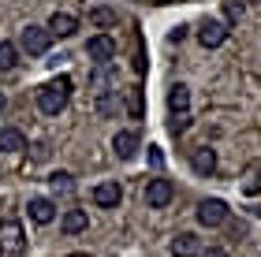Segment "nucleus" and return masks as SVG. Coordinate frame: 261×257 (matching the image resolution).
I'll return each instance as SVG.
<instances>
[{"label": "nucleus", "mask_w": 261, "mask_h": 257, "mask_svg": "<svg viewBox=\"0 0 261 257\" xmlns=\"http://www.w3.org/2000/svg\"><path fill=\"white\" fill-rule=\"evenodd\" d=\"M60 227L67 231V235H79V231H86V227H90V216L82 213V209H67L64 220H60Z\"/></svg>", "instance_id": "nucleus-15"}, {"label": "nucleus", "mask_w": 261, "mask_h": 257, "mask_svg": "<svg viewBox=\"0 0 261 257\" xmlns=\"http://www.w3.org/2000/svg\"><path fill=\"white\" fill-rule=\"evenodd\" d=\"M67 97H71V78L60 75V78H53V82H45L38 90V108L45 116H60L64 104H67Z\"/></svg>", "instance_id": "nucleus-1"}, {"label": "nucleus", "mask_w": 261, "mask_h": 257, "mask_svg": "<svg viewBox=\"0 0 261 257\" xmlns=\"http://www.w3.org/2000/svg\"><path fill=\"white\" fill-rule=\"evenodd\" d=\"M27 149V134L15 127H0V153H22Z\"/></svg>", "instance_id": "nucleus-14"}, {"label": "nucleus", "mask_w": 261, "mask_h": 257, "mask_svg": "<svg viewBox=\"0 0 261 257\" xmlns=\"http://www.w3.org/2000/svg\"><path fill=\"white\" fill-rule=\"evenodd\" d=\"M19 64V49L11 41H0V71H15Z\"/></svg>", "instance_id": "nucleus-20"}, {"label": "nucleus", "mask_w": 261, "mask_h": 257, "mask_svg": "<svg viewBox=\"0 0 261 257\" xmlns=\"http://www.w3.org/2000/svg\"><path fill=\"white\" fill-rule=\"evenodd\" d=\"M187 127H191V112H187V116H172V123H168V131H172V134H183V131H187Z\"/></svg>", "instance_id": "nucleus-24"}, {"label": "nucleus", "mask_w": 261, "mask_h": 257, "mask_svg": "<svg viewBox=\"0 0 261 257\" xmlns=\"http://www.w3.org/2000/svg\"><path fill=\"white\" fill-rule=\"evenodd\" d=\"M224 19H228V22L243 19V4H239V0H228V4H224Z\"/></svg>", "instance_id": "nucleus-23"}, {"label": "nucleus", "mask_w": 261, "mask_h": 257, "mask_svg": "<svg viewBox=\"0 0 261 257\" xmlns=\"http://www.w3.org/2000/svg\"><path fill=\"white\" fill-rule=\"evenodd\" d=\"M198 41H201V49H220V45L228 41V22L205 19V22L198 26Z\"/></svg>", "instance_id": "nucleus-5"}, {"label": "nucleus", "mask_w": 261, "mask_h": 257, "mask_svg": "<svg viewBox=\"0 0 261 257\" xmlns=\"http://www.w3.org/2000/svg\"><path fill=\"white\" fill-rule=\"evenodd\" d=\"M30 216L38 220V224H53L56 220V205L49 202V197H34L30 202Z\"/></svg>", "instance_id": "nucleus-18"}, {"label": "nucleus", "mask_w": 261, "mask_h": 257, "mask_svg": "<svg viewBox=\"0 0 261 257\" xmlns=\"http://www.w3.org/2000/svg\"><path fill=\"white\" fill-rule=\"evenodd\" d=\"M239 4H261V0H239Z\"/></svg>", "instance_id": "nucleus-29"}, {"label": "nucleus", "mask_w": 261, "mask_h": 257, "mask_svg": "<svg viewBox=\"0 0 261 257\" xmlns=\"http://www.w3.org/2000/svg\"><path fill=\"white\" fill-rule=\"evenodd\" d=\"M27 253V231L19 220H0V257H22Z\"/></svg>", "instance_id": "nucleus-2"}, {"label": "nucleus", "mask_w": 261, "mask_h": 257, "mask_svg": "<svg viewBox=\"0 0 261 257\" xmlns=\"http://www.w3.org/2000/svg\"><path fill=\"white\" fill-rule=\"evenodd\" d=\"M49 186H53V194H71V190H75V179H71L67 172H53Z\"/></svg>", "instance_id": "nucleus-21"}, {"label": "nucleus", "mask_w": 261, "mask_h": 257, "mask_svg": "<svg viewBox=\"0 0 261 257\" xmlns=\"http://www.w3.org/2000/svg\"><path fill=\"white\" fill-rule=\"evenodd\" d=\"M71 257H86V253H71Z\"/></svg>", "instance_id": "nucleus-30"}, {"label": "nucleus", "mask_w": 261, "mask_h": 257, "mask_svg": "<svg viewBox=\"0 0 261 257\" xmlns=\"http://www.w3.org/2000/svg\"><path fill=\"white\" fill-rule=\"evenodd\" d=\"M112 149H116V157H120V160H130L138 153V131H120L112 138Z\"/></svg>", "instance_id": "nucleus-13"}, {"label": "nucleus", "mask_w": 261, "mask_h": 257, "mask_svg": "<svg viewBox=\"0 0 261 257\" xmlns=\"http://www.w3.org/2000/svg\"><path fill=\"white\" fill-rule=\"evenodd\" d=\"M168 250H172V257H198L201 253V239L194 231H179V235L168 242Z\"/></svg>", "instance_id": "nucleus-8"}, {"label": "nucleus", "mask_w": 261, "mask_h": 257, "mask_svg": "<svg viewBox=\"0 0 261 257\" xmlns=\"http://www.w3.org/2000/svg\"><path fill=\"white\" fill-rule=\"evenodd\" d=\"M86 56H90V60L93 64H112V56H116V41L109 38V34H97V38H90L86 41Z\"/></svg>", "instance_id": "nucleus-7"}, {"label": "nucleus", "mask_w": 261, "mask_h": 257, "mask_svg": "<svg viewBox=\"0 0 261 257\" xmlns=\"http://www.w3.org/2000/svg\"><path fill=\"white\" fill-rule=\"evenodd\" d=\"M116 22H120V11H112V8H90V26H97V30H112Z\"/></svg>", "instance_id": "nucleus-17"}, {"label": "nucleus", "mask_w": 261, "mask_h": 257, "mask_svg": "<svg viewBox=\"0 0 261 257\" xmlns=\"http://www.w3.org/2000/svg\"><path fill=\"white\" fill-rule=\"evenodd\" d=\"M168 108H172V116H187L191 112V86L187 82H175L168 90Z\"/></svg>", "instance_id": "nucleus-12"}, {"label": "nucleus", "mask_w": 261, "mask_h": 257, "mask_svg": "<svg viewBox=\"0 0 261 257\" xmlns=\"http://www.w3.org/2000/svg\"><path fill=\"white\" fill-rule=\"evenodd\" d=\"M45 30H49L53 38H71V34L79 30V19L71 15V11H56V15L49 19V26H45Z\"/></svg>", "instance_id": "nucleus-11"}, {"label": "nucleus", "mask_w": 261, "mask_h": 257, "mask_svg": "<svg viewBox=\"0 0 261 257\" xmlns=\"http://www.w3.org/2000/svg\"><path fill=\"white\" fill-rule=\"evenodd\" d=\"M191 168L198 172V175H209L217 172V149H209V146H198V149H191Z\"/></svg>", "instance_id": "nucleus-9"}, {"label": "nucleus", "mask_w": 261, "mask_h": 257, "mask_svg": "<svg viewBox=\"0 0 261 257\" xmlns=\"http://www.w3.org/2000/svg\"><path fill=\"white\" fill-rule=\"evenodd\" d=\"M120 197H123L120 183H97L93 186V205H101V209H116Z\"/></svg>", "instance_id": "nucleus-10"}, {"label": "nucleus", "mask_w": 261, "mask_h": 257, "mask_svg": "<svg viewBox=\"0 0 261 257\" xmlns=\"http://www.w3.org/2000/svg\"><path fill=\"white\" fill-rule=\"evenodd\" d=\"M149 164H153V168H161V164H164V157H161V149H157V146H149Z\"/></svg>", "instance_id": "nucleus-26"}, {"label": "nucleus", "mask_w": 261, "mask_h": 257, "mask_svg": "<svg viewBox=\"0 0 261 257\" xmlns=\"http://www.w3.org/2000/svg\"><path fill=\"white\" fill-rule=\"evenodd\" d=\"M175 197V186H172V179H149V186H146V205L149 209H164Z\"/></svg>", "instance_id": "nucleus-6"}, {"label": "nucleus", "mask_w": 261, "mask_h": 257, "mask_svg": "<svg viewBox=\"0 0 261 257\" xmlns=\"http://www.w3.org/2000/svg\"><path fill=\"white\" fill-rule=\"evenodd\" d=\"M224 220H228V202H220V197L198 202V224L201 227H220Z\"/></svg>", "instance_id": "nucleus-4"}, {"label": "nucleus", "mask_w": 261, "mask_h": 257, "mask_svg": "<svg viewBox=\"0 0 261 257\" xmlns=\"http://www.w3.org/2000/svg\"><path fill=\"white\" fill-rule=\"evenodd\" d=\"M198 257H228V250H224V246H209V250H201Z\"/></svg>", "instance_id": "nucleus-25"}, {"label": "nucleus", "mask_w": 261, "mask_h": 257, "mask_svg": "<svg viewBox=\"0 0 261 257\" xmlns=\"http://www.w3.org/2000/svg\"><path fill=\"white\" fill-rule=\"evenodd\" d=\"M127 112L135 116V120H142V86H130L127 90Z\"/></svg>", "instance_id": "nucleus-22"}, {"label": "nucleus", "mask_w": 261, "mask_h": 257, "mask_svg": "<svg viewBox=\"0 0 261 257\" xmlns=\"http://www.w3.org/2000/svg\"><path fill=\"white\" fill-rule=\"evenodd\" d=\"M19 45H22V52H30V56H45V52H49V45H53V34L45 26H34V22H30V26L22 30Z\"/></svg>", "instance_id": "nucleus-3"}, {"label": "nucleus", "mask_w": 261, "mask_h": 257, "mask_svg": "<svg viewBox=\"0 0 261 257\" xmlns=\"http://www.w3.org/2000/svg\"><path fill=\"white\" fill-rule=\"evenodd\" d=\"M4 108H8V97H4V93H0V116H4Z\"/></svg>", "instance_id": "nucleus-28"}, {"label": "nucleus", "mask_w": 261, "mask_h": 257, "mask_svg": "<svg viewBox=\"0 0 261 257\" xmlns=\"http://www.w3.org/2000/svg\"><path fill=\"white\" fill-rule=\"evenodd\" d=\"M112 82H116V67H112V64H101L97 71L90 75V86L97 90V93H109V90H112Z\"/></svg>", "instance_id": "nucleus-16"}, {"label": "nucleus", "mask_w": 261, "mask_h": 257, "mask_svg": "<svg viewBox=\"0 0 261 257\" xmlns=\"http://www.w3.org/2000/svg\"><path fill=\"white\" fill-rule=\"evenodd\" d=\"M97 112L101 116H116L120 112V86L109 90V93H97Z\"/></svg>", "instance_id": "nucleus-19"}, {"label": "nucleus", "mask_w": 261, "mask_h": 257, "mask_svg": "<svg viewBox=\"0 0 261 257\" xmlns=\"http://www.w3.org/2000/svg\"><path fill=\"white\" fill-rule=\"evenodd\" d=\"M183 38H187V26H175V30H172V45H175V41H183Z\"/></svg>", "instance_id": "nucleus-27"}, {"label": "nucleus", "mask_w": 261, "mask_h": 257, "mask_svg": "<svg viewBox=\"0 0 261 257\" xmlns=\"http://www.w3.org/2000/svg\"><path fill=\"white\" fill-rule=\"evenodd\" d=\"M157 4H161V0H157Z\"/></svg>", "instance_id": "nucleus-31"}]
</instances>
